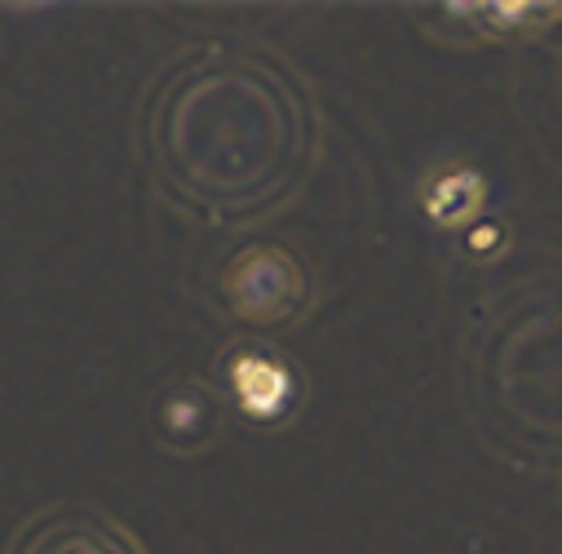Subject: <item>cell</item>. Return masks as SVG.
I'll return each instance as SVG.
<instances>
[{
	"label": "cell",
	"mask_w": 562,
	"mask_h": 554,
	"mask_svg": "<svg viewBox=\"0 0 562 554\" xmlns=\"http://www.w3.org/2000/svg\"><path fill=\"white\" fill-rule=\"evenodd\" d=\"M239 390H244V403H252V408H274L279 399H284V390H289V381L279 377L270 364H244L239 368Z\"/></svg>",
	"instance_id": "obj_1"
}]
</instances>
